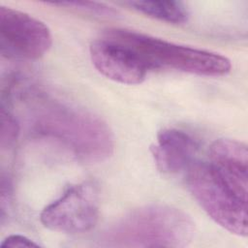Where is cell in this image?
I'll list each match as a JSON object with an SVG mask.
<instances>
[{
  "label": "cell",
  "instance_id": "1",
  "mask_svg": "<svg viewBox=\"0 0 248 248\" xmlns=\"http://www.w3.org/2000/svg\"><path fill=\"white\" fill-rule=\"evenodd\" d=\"M29 119L35 136L55 141L83 162H102L113 152L107 123L81 108L36 94L30 101Z\"/></svg>",
  "mask_w": 248,
  "mask_h": 248
},
{
  "label": "cell",
  "instance_id": "2",
  "mask_svg": "<svg viewBox=\"0 0 248 248\" xmlns=\"http://www.w3.org/2000/svg\"><path fill=\"white\" fill-rule=\"evenodd\" d=\"M195 233V224L184 211L151 204L128 213L100 236L106 247H184Z\"/></svg>",
  "mask_w": 248,
  "mask_h": 248
},
{
  "label": "cell",
  "instance_id": "3",
  "mask_svg": "<svg viewBox=\"0 0 248 248\" xmlns=\"http://www.w3.org/2000/svg\"><path fill=\"white\" fill-rule=\"evenodd\" d=\"M105 37L117 41L130 49L146 65L148 70L171 69L205 77L227 75L231 61L218 53L167 42L127 29H108Z\"/></svg>",
  "mask_w": 248,
  "mask_h": 248
},
{
  "label": "cell",
  "instance_id": "4",
  "mask_svg": "<svg viewBox=\"0 0 248 248\" xmlns=\"http://www.w3.org/2000/svg\"><path fill=\"white\" fill-rule=\"evenodd\" d=\"M188 188L207 213L231 233L247 235V197L240 195L207 163L194 162L187 169Z\"/></svg>",
  "mask_w": 248,
  "mask_h": 248
},
{
  "label": "cell",
  "instance_id": "5",
  "mask_svg": "<svg viewBox=\"0 0 248 248\" xmlns=\"http://www.w3.org/2000/svg\"><path fill=\"white\" fill-rule=\"evenodd\" d=\"M99 216V197L96 186L82 182L70 187L59 199L41 213L43 225L55 232L80 233L90 231Z\"/></svg>",
  "mask_w": 248,
  "mask_h": 248
},
{
  "label": "cell",
  "instance_id": "6",
  "mask_svg": "<svg viewBox=\"0 0 248 248\" xmlns=\"http://www.w3.org/2000/svg\"><path fill=\"white\" fill-rule=\"evenodd\" d=\"M52 44L48 27L41 20L9 7H0V46L3 56L35 60Z\"/></svg>",
  "mask_w": 248,
  "mask_h": 248
},
{
  "label": "cell",
  "instance_id": "7",
  "mask_svg": "<svg viewBox=\"0 0 248 248\" xmlns=\"http://www.w3.org/2000/svg\"><path fill=\"white\" fill-rule=\"evenodd\" d=\"M89 52L97 71L119 83L139 84L148 72L146 65L132 49L105 36L91 43Z\"/></svg>",
  "mask_w": 248,
  "mask_h": 248
},
{
  "label": "cell",
  "instance_id": "8",
  "mask_svg": "<svg viewBox=\"0 0 248 248\" xmlns=\"http://www.w3.org/2000/svg\"><path fill=\"white\" fill-rule=\"evenodd\" d=\"M198 149V142L193 137L175 128L160 131L156 142L150 147L158 170L165 173H175L188 169L194 163Z\"/></svg>",
  "mask_w": 248,
  "mask_h": 248
},
{
  "label": "cell",
  "instance_id": "9",
  "mask_svg": "<svg viewBox=\"0 0 248 248\" xmlns=\"http://www.w3.org/2000/svg\"><path fill=\"white\" fill-rule=\"evenodd\" d=\"M210 165L240 195L247 197L248 151L245 143L219 139L209 149Z\"/></svg>",
  "mask_w": 248,
  "mask_h": 248
},
{
  "label": "cell",
  "instance_id": "10",
  "mask_svg": "<svg viewBox=\"0 0 248 248\" xmlns=\"http://www.w3.org/2000/svg\"><path fill=\"white\" fill-rule=\"evenodd\" d=\"M125 4L150 17L170 23H183L189 17L187 7L180 1H129Z\"/></svg>",
  "mask_w": 248,
  "mask_h": 248
},
{
  "label": "cell",
  "instance_id": "11",
  "mask_svg": "<svg viewBox=\"0 0 248 248\" xmlns=\"http://www.w3.org/2000/svg\"><path fill=\"white\" fill-rule=\"evenodd\" d=\"M19 125L15 115L1 105V146L2 148L12 146L17 139Z\"/></svg>",
  "mask_w": 248,
  "mask_h": 248
},
{
  "label": "cell",
  "instance_id": "12",
  "mask_svg": "<svg viewBox=\"0 0 248 248\" xmlns=\"http://www.w3.org/2000/svg\"><path fill=\"white\" fill-rule=\"evenodd\" d=\"M53 5H59V6H66L71 7L82 11L91 12L93 14H99L101 16L105 15H111L114 12L109 8L107 7L101 3L97 2H87V1H71V2H59V3H52Z\"/></svg>",
  "mask_w": 248,
  "mask_h": 248
},
{
  "label": "cell",
  "instance_id": "13",
  "mask_svg": "<svg viewBox=\"0 0 248 248\" xmlns=\"http://www.w3.org/2000/svg\"><path fill=\"white\" fill-rule=\"evenodd\" d=\"M12 184L9 177L2 174L1 178V223H4L8 216L9 208L12 203Z\"/></svg>",
  "mask_w": 248,
  "mask_h": 248
},
{
  "label": "cell",
  "instance_id": "14",
  "mask_svg": "<svg viewBox=\"0 0 248 248\" xmlns=\"http://www.w3.org/2000/svg\"><path fill=\"white\" fill-rule=\"evenodd\" d=\"M40 245L34 242L32 239L20 235V234H13L6 237L1 243V247H39Z\"/></svg>",
  "mask_w": 248,
  "mask_h": 248
}]
</instances>
